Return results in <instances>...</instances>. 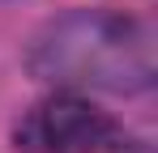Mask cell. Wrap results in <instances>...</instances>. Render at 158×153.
<instances>
[{
  "mask_svg": "<svg viewBox=\"0 0 158 153\" xmlns=\"http://www.w3.org/2000/svg\"><path fill=\"white\" fill-rule=\"evenodd\" d=\"M124 128L73 94L34 102L17 124L22 153H124Z\"/></svg>",
  "mask_w": 158,
  "mask_h": 153,
  "instance_id": "7a4b0ae2",
  "label": "cell"
},
{
  "mask_svg": "<svg viewBox=\"0 0 158 153\" xmlns=\"http://www.w3.org/2000/svg\"><path fill=\"white\" fill-rule=\"evenodd\" d=\"M26 64L52 85L141 94L154 85V34L145 22L124 13L77 9L34 34Z\"/></svg>",
  "mask_w": 158,
  "mask_h": 153,
  "instance_id": "6da1fadb",
  "label": "cell"
}]
</instances>
